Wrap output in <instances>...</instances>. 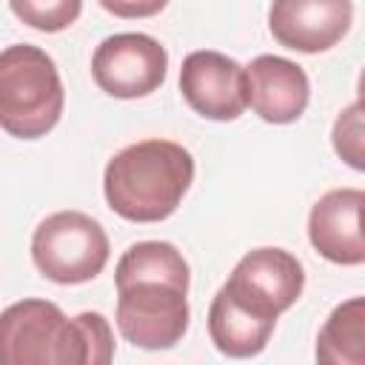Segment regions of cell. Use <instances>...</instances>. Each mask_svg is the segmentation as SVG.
Listing matches in <instances>:
<instances>
[{"label": "cell", "instance_id": "2", "mask_svg": "<svg viewBox=\"0 0 365 365\" xmlns=\"http://www.w3.org/2000/svg\"><path fill=\"white\" fill-rule=\"evenodd\" d=\"M114 331L97 311L66 317L57 302L20 299L0 317V365H111Z\"/></svg>", "mask_w": 365, "mask_h": 365}, {"label": "cell", "instance_id": "6", "mask_svg": "<svg viewBox=\"0 0 365 365\" xmlns=\"http://www.w3.org/2000/svg\"><path fill=\"white\" fill-rule=\"evenodd\" d=\"M305 288L302 262L285 248H254L231 271L222 291L248 314L277 322Z\"/></svg>", "mask_w": 365, "mask_h": 365}, {"label": "cell", "instance_id": "18", "mask_svg": "<svg viewBox=\"0 0 365 365\" xmlns=\"http://www.w3.org/2000/svg\"><path fill=\"white\" fill-rule=\"evenodd\" d=\"M359 231H362V242H365V200L359 205Z\"/></svg>", "mask_w": 365, "mask_h": 365}, {"label": "cell", "instance_id": "13", "mask_svg": "<svg viewBox=\"0 0 365 365\" xmlns=\"http://www.w3.org/2000/svg\"><path fill=\"white\" fill-rule=\"evenodd\" d=\"M317 365H365V297L339 302L319 328Z\"/></svg>", "mask_w": 365, "mask_h": 365}, {"label": "cell", "instance_id": "12", "mask_svg": "<svg viewBox=\"0 0 365 365\" xmlns=\"http://www.w3.org/2000/svg\"><path fill=\"white\" fill-rule=\"evenodd\" d=\"M277 322L259 319L254 314H248L245 308H240L234 299H228V294L220 288L211 299L208 308V336L214 342V348L222 356L231 359H248L265 351L271 334H274Z\"/></svg>", "mask_w": 365, "mask_h": 365}, {"label": "cell", "instance_id": "14", "mask_svg": "<svg viewBox=\"0 0 365 365\" xmlns=\"http://www.w3.org/2000/svg\"><path fill=\"white\" fill-rule=\"evenodd\" d=\"M331 145L345 165L365 171V108L359 103L345 106L336 114L331 128Z\"/></svg>", "mask_w": 365, "mask_h": 365}, {"label": "cell", "instance_id": "10", "mask_svg": "<svg viewBox=\"0 0 365 365\" xmlns=\"http://www.w3.org/2000/svg\"><path fill=\"white\" fill-rule=\"evenodd\" d=\"M248 74V106L254 114L274 125H288L302 117L311 100V83L302 66L277 57L259 54L245 68Z\"/></svg>", "mask_w": 365, "mask_h": 365}, {"label": "cell", "instance_id": "9", "mask_svg": "<svg viewBox=\"0 0 365 365\" xmlns=\"http://www.w3.org/2000/svg\"><path fill=\"white\" fill-rule=\"evenodd\" d=\"M348 0H279L268 11L274 40L291 51L317 54L336 46L351 29Z\"/></svg>", "mask_w": 365, "mask_h": 365}, {"label": "cell", "instance_id": "4", "mask_svg": "<svg viewBox=\"0 0 365 365\" xmlns=\"http://www.w3.org/2000/svg\"><path fill=\"white\" fill-rule=\"evenodd\" d=\"M66 106L54 60L29 43L6 46L0 54V125L20 140L46 137Z\"/></svg>", "mask_w": 365, "mask_h": 365}, {"label": "cell", "instance_id": "17", "mask_svg": "<svg viewBox=\"0 0 365 365\" xmlns=\"http://www.w3.org/2000/svg\"><path fill=\"white\" fill-rule=\"evenodd\" d=\"M356 103L365 108V68L359 71V80H356Z\"/></svg>", "mask_w": 365, "mask_h": 365}, {"label": "cell", "instance_id": "11", "mask_svg": "<svg viewBox=\"0 0 365 365\" xmlns=\"http://www.w3.org/2000/svg\"><path fill=\"white\" fill-rule=\"evenodd\" d=\"M365 191L334 188L322 194L308 214V240L319 257L336 265L365 262V242L359 231V205Z\"/></svg>", "mask_w": 365, "mask_h": 365}, {"label": "cell", "instance_id": "3", "mask_svg": "<svg viewBox=\"0 0 365 365\" xmlns=\"http://www.w3.org/2000/svg\"><path fill=\"white\" fill-rule=\"evenodd\" d=\"M194 182V157L171 140H140L117 151L103 174V194L114 214L128 222L171 217Z\"/></svg>", "mask_w": 365, "mask_h": 365}, {"label": "cell", "instance_id": "1", "mask_svg": "<svg viewBox=\"0 0 365 365\" xmlns=\"http://www.w3.org/2000/svg\"><path fill=\"white\" fill-rule=\"evenodd\" d=\"M117 328L125 342L163 351L174 348L188 331V282L185 257L163 240H143L123 251L117 271Z\"/></svg>", "mask_w": 365, "mask_h": 365}, {"label": "cell", "instance_id": "8", "mask_svg": "<svg viewBox=\"0 0 365 365\" xmlns=\"http://www.w3.org/2000/svg\"><path fill=\"white\" fill-rule=\"evenodd\" d=\"M182 100L205 120H237L248 106L245 68L220 51H191L180 68Z\"/></svg>", "mask_w": 365, "mask_h": 365}, {"label": "cell", "instance_id": "15", "mask_svg": "<svg viewBox=\"0 0 365 365\" xmlns=\"http://www.w3.org/2000/svg\"><path fill=\"white\" fill-rule=\"evenodd\" d=\"M9 9L23 20L29 23L31 29H40V31H60L66 26H71L80 11H83V3L80 0H11Z\"/></svg>", "mask_w": 365, "mask_h": 365}, {"label": "cell", "instance_id": "7", "mask_svg": "<svg viewBox=\"0 0 365 365\" xmlns=\"http://www.w3.org/2000/svg\"><path fill=\"white\" fill-rule=\"evenodd\" d=\"M165 71H168L165 46H160V40L143 31L111 34L91 54L94 83L117 100L148 97L165 83Z\"/></svg>", "mask_w": 365, "mask_h": 365}, {"label": "cell", "instance_id": "5", "mask_svg": "<svg viewBox=\"0 0 365 365\" xmlns=\"http://www.w3.org/2000/svg\"><path fill=\"white\" fill-rule=\"evenodd\" d=\"M108 234L83 211L48 214L31 234V259L37 271L57 285L94 279L108 262Z\"/></svg>", "mask_w": 365, "mask_h": 365}, {"label": "cell", "instance_id": "16", "mask_svg": "<svg viewBox=\"0 0 365 365\" xmlns=\"http://www.w3.org/2000/svg\"><path fill=\"white\" fill-rule=\"evenodd\" d=\"M106 11H114V14H154V11H163L165 3L163 0H154V3H111V0H103L100 3Z\"/></svg>", "mask_w": 365, "mask_h": 365}]
</instances>
